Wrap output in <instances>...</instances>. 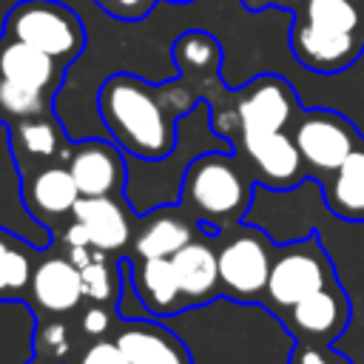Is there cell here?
Masks as SVG:
<instances>
[{"instance_id":"cell-1","label":"cell","mask_w":364,"mask_h":364,"mask_svg":"<svg viewBox=\"0 0 364 364\" xmlns=\"http://www.w3.org/2000/svg\"><path fill=\"white\" fill-rule=\"evenodd\" d=\"M102 125L136 159H165L176 145V117L196 108L188 85H148L134 74H111L97 97Z\"/></svg>"},{"instance_id":"cell-2","label":"cell","mask_w":364,"mask_h":364,"mask_svg":"<svg viewBox=\"0 0 364 364\" xmlns=\"http://www.w3.org/2000/svg\"><path fill=\"white\" fill-rule=\"evenodd\" d=\"M293 57L316 74H338L364 54V0H301L290 26Z\"/></svg>"},{"instance_id":"cell-3","label":"cell","mask_w":364,"mask_h":364,"mask_svg":"<svg viewBox=\"0 0 364 364\" xmlns=\"http://www.w3.org/2000/svg\"><path fill=\"white\" fill-rule=\"evenodd\" d=\"M253 176L236 154L205 151L185 165L182 208L210 233L239 225L253 199Z\"/></svg>"},{"instance_id":"cell-4","label":"cell","mask_w":364,"mask_h":364,"mask_svg":"<svg viewBox=\"0 0 364 364\" xmlns=\"http://www.w3.org/2000/svg\"><path fill=\"white\" fill-rule=\"evenodd\" d=\"M6 34L71 65L85 48V26L74 9L57 0H20L6 14Z\"/></svg>"},{"instance_id":"cell-5","label":"cell","mask_w":364,"mask_h":364,"mask_svg":"<svg viewBox=\"0 0 364 364\" xmlns=\"http://www.w3.org/2000/svg\"><path fill=\"white\" fill-rule=\"evenodd\" d=\"M338 282L336 267L324 250V245L316 236L290 242L284 247H276V259L270 267L267 290L262 296V304L273 313L282 316L310 293Z\"/></svg>"},{"instance_id":"cell-6","label":"cell","mask_w":364,"mask_h":364,"mask_svg":"<svg viewBox=\"0 0 364 364\" xmlns=\"http://www.w3.org/2000/svg\"><path fill=\"white\" fill-rule=\"evenodd\" d=\"M222 296L236 301H262L276 259L270 236L253 225H233L219 233L216 245Z\"/></svg>"},{"instance_id":"cell-7","label":"cell","mask_w":364,"mask_h":364,"mask_svg":"<svg viewBox=\"0 0 364 364\" xmlns=\"http://www.w3.org/2000/svg\"><path fill=\"white\" fill-rule=\"evenodd\" d=\"M296 88L279 74H262L250 80L236 97L228 114V125L219 131L225 136L259 134V131H290L301 114Z\"/></svg>"},{"instance_id":"cell-8","label":"cell","mask_w":364,"mask_h":364,"mask_svg":"<svg viewBox=\"0 0 364 364\" xmlns=\"http://www.w3.org/2000/svg\"><path fill=\"white\" fill-rule=\"evenodd\" d=\"M290 134L304 159L307 176L316 182H324L364 139L353 119L330 108H304Z\"/></svg>"},{"instance_id":"cell-9","label":"cell","mask_w":364,"mask_h":364,"mask_svg":"<svg viewBox=\"0 0 364 364\" xmlns=\"http://www.w3.org/2000/svg\"><path fill=\"white\" fill-rule=\"evenodd\" d=\"M233 154L245 162L250 176L273 191L296 188L307 179L304 159L293 142L290 131H259L233 136Z\"/></svg>"},{"instance_id":"cell-10","label":"cell","mask_w":364,"mask_h":364,"mask_svg":"<svg viewBox=\"0 0 364 364\" xmlns=\"http://www.w3.org/2000/svg\"><path fill=\"white\" fill-rule=\"evenodd\" d=\"M350 318H353V307L338 282L310 293L307 299H301L299 304H293L287 313L279 316V321L284 324V330H290L296 341L318 344V347L336 344L344 336Z\"/></svg>"},{"instance_id":"cell-11","label":"cell","mask_w":364,"mask_h":364,"mask_svg":"<svg viewBox=\"0 0 364 364\" xmlns=\"http://www.w3.org/2000/svg\"><path fill=\"white\" fill-rule=\"evenodd\" d=\"M80 196L82 193H80L74 176H71L68 165H63V162H51V165H40V168L28 171L23 176V188H20V202L26 208V213L40 225L74 216Z\"/></svg>"},{"instance_id":"cell-12","label":"cell","mask_w":364,"mask_h":364,"mask_svg":"<svg viewBox=\"0 0 364 364\" xmlns=\"http://www.w3.org/2000/svg\"><path fill=\"white\" fill-rule=\"evenodd\" d=\"M26 296L40 318H63L74 313L85 299L80 267L68 256H48L37 262Z\"/></svg>"},{"instance_id":"cell-13","label":"cell","mask_w":364,"mask_h":364,"mask_svg":"<svg viewBox=\"0 0 364 364\" xmlns=\"http://www.w3.org/2000/svg\"><path fill=\"white\" fill-rule=\"evenodd\" d=\"M68 171L82 196H117L125 191V159L122 148L105 139H82L71 145Z\"/></svg>"},{"instance_id":"cell-14","label":"cell","mask_w":364,"mask_h":364,"mask_svg":"<svg viewBox=\"0 0 364 364\" xmlns=\"http://www.w3.org/2000/svg\"><path fill=\"white\" fill-rule=\"evenodd\" d=\"M88 239L94 250L102 253H122L125 247L134 245V233H136V216L131 213V208L122 202V196H80L74 216Z\"/></svg>"},{"instance_id":"cell-15","label":"cell","mask_w":364,"mask_h":364,"mask_svg":"<svg viewBox=\"0 0 364 364\" xmlns=\"http://www.w3.org/2000/svg\"><path fill=\"white\" fill-rule=\"evenodd\" d=\"M205 228L182 205H159L136 219V233L131 256H156L171 259Z\"/></svg>"},{"instance_id":"cell-16","label":"cell","mask_w":364,"mask_h":364,"mask_svg":"<svg viewBox=\"0 0 364 364\" xmlns=\"http://www.w3.org/2000/svg\"><path fill=\"white\" fill-rule=\"evenodd\" d=\"M216 233L202 230L196 233L182 250L171 256L179 290L185 296L188 307L205 304L216 296H222V279H219V256H216Z\"/></svg>"},{"instance_id":"cell-17","label":"cell","mask_w":364,"mask_h":364,"mask_svg":"<svg viewBox=\"0 0 364 364\" xmlns=\"http://www.w3.org/2000/svg\"><path fill=\"white\" fill-rule=\"evenodd\" d=\"M122 270H125V282L134 287L136 301L142 304L145 313L162 318V316L188 310L171 259L131 256L128 262H122Z\"/></svg>"},{"instance_id":"cell-18","label":"cell","mask_w":364,"mask_h":364,"mask_svg":"<svg viewBox=\"0 0 364 364\" xmlns=\"http://www.w3.org/2000/svg\"><path fill=\"white\" fill-rule=\"evenodd\" d=\"M114 341L131 364H193L185 341L156 318H122Z\"/></svg>"},{"instance_id":"cell-19","label":"cell","mask_w":364,"mask_h":364,"mask_svg":"<svg viewBox=\"0 0 364 364\" xmlns=\"http://www.w3.org/2000/svg\"><path fill=\"white\" fill-rule=\"evenodd\" d=\"M63 71L65 63L3 34L0 37V80L43 91L48 97H54V91L63 82Z\"/></svg>"},{"instance_id":"cell-20","label":"cell","mask_w":364,"mask_h":364,"mask_svg":"<svg viewBox=\"0 0 364 364\" xmlns=\"http://www.w3.org/2000/svg\"><path fill=\"white\" fill-rule=\"evenodd\" d=\"M318 185H321L324 205L333 216L344 222H364V139Z\"/></svg>"},{"instance_id":"cell-21","label":"cell","mask_w":364,"mask_h":364,"mask_svg":"<svg viewBox=\"0 0 364 364\" xmlns=\"http://www.w3.org/2000/svg\"><path fill=\"white\" fill-rule=\"evenodd\" d=\"M9 145H11V154L28 156L31 162H37V168L51 159L68 162V156H71V145L63 142V134L51 117L9 122Z\"/></svg>"},{"instance_id":"cell-22","label":"cell","mask_w":364,"mask_h":364,"mask_svg":"<svg viewBox=\"0 0 364 364\" xmlns=\"http://www.w3.org/2000/svg\"><path fill=\"white\" fill-rule=\"evenodd\" d=\"M171 54H173V63L185 80L216 77L219 63H222V48L208 31H185L182 37H176Z\"/></svg>"},{"instance_id":"cell-23","label":"cell","mask_w":364,"mask_h":364,"mask_svg":"<svg viewBox=\"0 0 364 364\" xmlns=\"http://www.w3.org/2000/svg\"><path fill=\"white\" fill-rule=\"evenodd\" d=\"M31 253L23 247V242L0 228V299H17L28 293V282L34 273Z\"/></svg>"},{"instance_id":"cell-24","label":"cell","mask_w":364,"mask_h":364,"mask_svg":"<svg viewBox=\"0 0 364 364\" xmlns=\"http://www.w3.org/2000/svg\"><path fill=\"white\" fill-rule=\"evenodd\" d=\"M111 253L97 250L82 267H80V279H82V293L88 301L94 304H114L119 301V276L125 273L122 264L108 259Z\"/></svg>"},{"instance_id":"cell-25","label":"cell","mask_w":364,"mask_h":364,"mask_svg":"<svg viewBox=\"0 0 364 364\" xmlns=\"http://www.w3.org/2000/svg\"><path fill=\"white\" fill-rule=\"evenodd\" d=\"M0 114L6 117V122L51 117V97L43 91L0 80Z\"/></svg>"},{"instance_id":"cell-26","label":"cell","mask_w":364,"mask_h":364,"mask_svg":"<svg viewBox=\"0 0 364 364\" xmlns=\"http://www.w3.org/2000/svg\"><path fill=\"white\" fill-rule=\"evenodd\" d=\"M71 364H131V361L114 338H94L71 358Z\"/></svg>"},{"instance_id":"cell-27","label":"cell","mask_w":364,"mask_h":364,"mask_svg":"<svg viewBox=\"0 0 364 364\" xmlns=\"http://www.w3.org/2000/svg\"><path fill=\"white\" fill-rule=\"evenodd\" d=\"M111 324H114V313L108 310V304H94V301L77 318V330L82 336H88L91 341L94 338H105L108 330H111Z\"/></svg>"},{"instance_id":"cell-28","label":"cell","mask_w":364,"mask_h":364,"mask_svg":"<svg viewBox=\"0 0 364 364\" xmlns=\"http://www.w3.org/2000/svg\"><path fill=\"white\" fill-rule=\"evenodd\" d=\"M290 364H353L347 355H341L338 350H333V344L318 347V344H293L290 353Z\"/></svg>"},{"instance_id":"cell-29","label":"cell","mask_w":364,"mask_h":364,"mask_svg":"<svg viewBox=\"0 0 364 364\" xmlns=\"http://www.w3.org/2000/svg\"><path fill=\"white\" fill-rule=\"evenodd\" d=\"M94 3H97L108 17L134 23V20H142V17L154 9L156 0H94Z\"/></svg>"},{"instance_id":"cell-30","label":"cell","mask_w":364,"mask_h":364,"mask_svg":"<svg viewBox=\"0 0 364 364\" xmlns=\"http://www.w3.org/2000/svg\"><path fill=\"white\" fill-rule=\"evenodd\" d=\"M301 0H242L247 11H262V9H296Z\"/></svg>"},{"instance_id":"cell-31","label":"cell","mask_w":364,"mask_h":364,"mask_svg":"<svg viewBox=\"0 0 364 364\" xmlns=\"http://www.w3.org/2000/svg\"><path fill=\"white\" fill-rule=\"evenodd\" d=\"M28 364H63V361H57L54 355H46V353H37V355H34V358H31Z\"/></svg>"},{"instance_id":"cell-32","label":"cell","mask_w":364,"mask_h":364,"mask_svg":"<svg viewBox=\"0 0 364 364\" xmlns=\"http://www.w3.org/2000/svg\"><path fill=\"white\" fill-rule=\"evenodd\" d=\"M171 3H191V0H171Z\"/></svg>"},{"instance_id":"cell-33","label":"cell","mask_w":364,"mask_h":364,"mask_svg":"<svg viewBox=\"0 0 364 364\" xmlns=\"http://www.w3.org/2000/svg\"><path fill=\"white\" fill-rule=\"evenodd\" d=\"M0 117H3V114H0Z\"/></svg>"}]
</instances>
